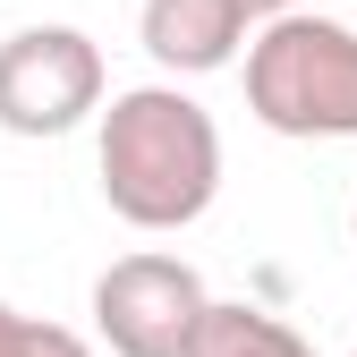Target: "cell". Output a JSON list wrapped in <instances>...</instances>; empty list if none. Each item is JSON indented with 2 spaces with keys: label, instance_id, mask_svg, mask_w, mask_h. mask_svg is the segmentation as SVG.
Returning <instances> with one entry per match:
<instances>
[{
  "label": "cell",
  "instance_id": "6da1fadb",
  "mask_svg": "<svg viewBox=\"0 0 357 357\" xmlns=\"http://www.w3.org/2000/svg\"><path fill=\"white\" fill-rule=\"evenodd\" d=\"M94 119H102V137H94L102 204L128 230H188V221L213 213V196H221V128L178 77L119 85V94H102Z\"/></svg>",
  "mask_w": 357,
  "mask_h": 357
},
{
  "label": "cell",
  "instance_id": "30bf717a",
  "mask_svg": "<svg viewBox=\"0 0 357 357\" xmlns=\"http://www.w3.org/2000/svg\"><path fill=\"white\" fill-rule=\"evenodd\" d=\"M349 357H357V349H349Z\"/></svg>",
  "mask_w": 357,
  "mask_h": 357
},
{
  "label": "cell",
  "instance_id": "7a4b0ae2",
  "mask_svg": "<svg viewBox=\"0 0 357 357\" xmlns=\"http://www.w3.org/2000/svg\"><path fill=\"white\" fill-rule=\"evenodd\" d=\"M247 111L298 145H349L357 137V26L315 17L298 0L281 17L247 26Z\"/></svg>",
  "mask_w": 357,
  "mask_h": 357
},
{
  "label": "cell",
  "instance_id": "9c48e42d",
  "mask_svg": "<svg viewBox=\"0 0 357 357\" xmlns=\"http://www.w3.org/2000/svg\"><path fill=\"white\" fill-rule=\"evenodd\" d=\"M349 238H357V204H349Z\"/></svg>",
  "mask_w": 357,
  "mask_h": 357
},
{
  "label": "cell",
  "instance_id": "277c9868",
  "mask_svg": "<svg viewBox=\"0 0 357 357\" xmlns=\"http://www.w3.org/2000/svg\"><path fill=\"white\" fill-rule=\"evenodd\" d=\"M204 273L188 255H162V247H137V255H119L102 264V281H94V340L111 357H178L204 315Z\"/></svg>",
  "mask_w": 357,
  "mask_h": 357
},
{
  "label": "cell",
  "instance_id": "8992f818",
  "mask_svg": "<svg viewBox=\"0 0 357 357\" xmlns=\"http://www.w3.org/2000/svg\"><path fill=\"white\" fill-rule=\"evenodd\" d=\"M178 357H315V340L289 332L281 315H264V306L204 298V315H196V332H188Z\"/></svg>",
  "mask_w": 357,
  "mask_h": 357
},
{
  "label": "cell",
  "instance_id": "ba28073f",
  "mask_svg": "<svg viewBox=\"0 0 357 357\" xmlns=\"http://www.w3.org/2000/svg\"><path fill=\"white\" fill-rule=\"evenodd\" d=\"M247 17H281V9H298V0H238Z\"/></svg>",
  "mask_w": 357,
  "mask_h": 357
},
{
  "label": "cell",
  "instance_id": "3957f363",
  "mask_svg": "<svg viewBox=\"0 0 357 357\" xmlns=\"http://www.w3.org/2000/svg\"><path fill=\"white\" fill-rule=\"evenodd\" d=\"M102 43L85 26H17L0 43V128L9 137H68L102 111Z\"/></svg>",
  "mask_w": 357,
  "mask_h": 357
},
{
  "label": "cell",
  "instance_id": "5b68a950",
  "mask_svg": "<svg viewBox=\"0 0 357 357\" xmlns=\"http://www.w3.org/2000/svg\"><path fill=\"white\" fill-rule=\"evenodd\" d=\"M247 9L238 0H145L137 9V43L162 77H213L247 52Z\"/></svg>",
  "mask_w": 357,
  "mask_h": 357
},
{
  "label": "cell",
  "instance_id": "52a82bcc",
  "mask_svg": "<svg viewBox=\"0 0 357 357\" xmlns=\"http://www.w3.org/2000/svg\"><path fill=\"white\" fill-rule=\"evenodd\" d=\"M0 357H94V340L68 332V324H34L0 298Z\"/></svg>",
  "mask_w": 357,
  "mask_h": 357
}]
</instances>
